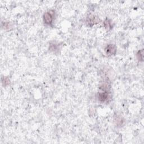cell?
Instances as JSON below:
<instances>
[{"instance_id":"cell-1","label":"cell","mask_w":144,"mask_h":144,"mask_svg":"<svg viewBox=\"0 0 144 144\" xmlns=\"http://www.w3.org/2000/svg\"><path fill=\"white\" fill-rule=\"evenodd\" d=\"M103 88H102L101 92H99L98 94V98L99 100L101 102H105L108 101L110 98V94L108 92V85L103 84L101 86Z\"/></svg>"},{"instance_id":"cell-6","label":"cell","mask_w":144,"mask_h":144,"mask_svg":"<svg viewBox=\"0 0 144 144\" xmlns=\"http://www.w3.org/2000/svg\"><path fill=\"white\" fill-rule=\"evenodd\" d=\"M137 57L138 60L140 61H143V50L138 51L137 54Z\"/></svg>"},{"instance_id":"cell-7","label":"cell","mask_w":144,"mask_h":144,"mask_svg":"<svg viewBox=\"0 0 144 144\" xmlns=\"http://www.w3.org/2000/svg\"><path fill=\"white\" fill-rule=\"evenodd\" d=\"M118 121H122V118L120 119V120H118ZM119 122L120 123V124H122V122H117V124H118Z\"/></svg>"},{"instance_id":"cell-2","label":"cell","mask_w":144,"mask_h":144,"mask_svg":"<svg viewBox=\"0 0 144 144\" xmlns=\"http://www.w3.org/2000/svg\"><path fill=\"white\" fill-rule=\"evenodd\" d=\"M55 17V11L54 10H50L46 12L43 15V21L44 23L46 24H51L52 23Z\"/></svg>"},{"instance_id":"cell-4","label":"cell","mask_w":144,"mask_h":144,"mask_svg":"<svg viewBox=\"0 0 144 144\" xmlns=\"http://www.w3.org/2000/svg\"><path fill=\"white\" fill-rule=\"evenodd\" d=\"M96 19L95 17L93 16V15H90L87 18V23L90 27H91V26H93L95 24V23L97 22Z\"/></svg>"},{"instance_id":"cell-3","label":"cell","mask_w":144,"mask_h":144,"mask_svg":"<svg viewBox=\"0 0 144 144\" xmlns=\"http://www.w3.org/2000/svg\"><path fill=\"white\" fill-rule=\"evenodd\" d=\"M106 54L109 56L113 55L116 53V47L114 44H109L105 49Z\"/></svg>"},{"instance_id":"cell-5","label":"cell","mask_w":144,"mask_h":144,"mask_svg":"<svg viewBox=\"0 0 144 144\" xmlns=\"http://www.w3.org/2000/svg\"><path fill=\"white\" fill-rule=\"evenodd\" d=\"M104 26H105V28H106L107 29H108V30L111 29V28H112L111 25V23L109 21V20H108V19L105 20V21L104 23Z\"/></svg>"}]
</instances>
